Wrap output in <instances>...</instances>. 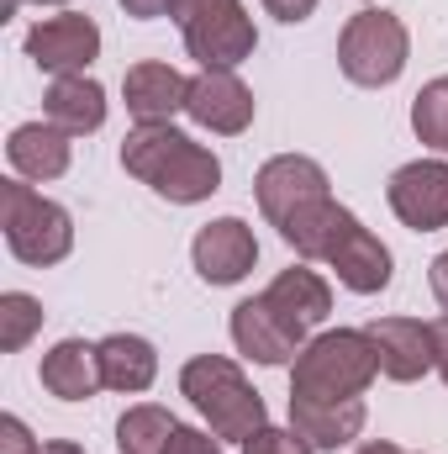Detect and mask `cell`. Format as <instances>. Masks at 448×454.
<instances>
[{"instance_id":"1","label":"cell","mask_w":448,"mask_h":454,"mask_svg":"<svg viewBox=\"0 0 448 454\" xmlns=\"http://www.w3.org/2000/svg\"><path fill=\"white\" fill-rule=\"evenodd\" d=\"M121 169L137 175L143 185H153L174 207H196L222 191V159L212 148H201L196 137L174 132L169 121L132 127L121 143Z\"/></svg>"},{"instance_id":"2","label":"cell","mask_w":448,"mask_h":454,"mask_svg":"<svg viewBox=\"0 0 448 454\" xmlns=\"http://www.w3.org/2000/svg\"><path fill=\"white\" fill-rule=\"evenodd\" d=\"M180 391L190 396V407L212 423L217 439H253L269 412H264V396L248 386V375L227 359V354H196L185 370H180Z\"/></svg>"},{"instance_id":"3","label":"cell","mask_w":448,"mask_h":454,"mask_svg":"<svg viewBox=\"0 0 448 454\" xmlns=\"http://www.w3.org/2000/svg\"><path fill=\"white\" fill-rule=\"evenodd\" d=\"M375 375H380V359H375L369 333L364 328H337V333H317L296 354L290 396H317V402L364 396Z\"/></svg>"},{"instance_id":"4","label":"cell","mask_w":448,"mask_h":454,"mask_svg":"<svg viewBox=\"0 0 448 454\" xmlns=\"http://www.w3.org/2000/svg\"><path fill=\"white\" fill-rule=\"evenodd\" d=\"M0 227H5V248L21 264H58L74 248V217L37 196L27 180H0Z\"/></svg>"},{"instance_id":"5","label":"cell","mask_w":448,"mask_h":454,"mask_svg":"<svg viewBox=\"0 0 448 454\" xmlns=\"http://www.w3.org/2000/svg\"><path fill=\"white\" fill-rule=\"evenodd\" d=\"M406 53H412V37H406V21L396 11H359L348 16L343 37H337V69L364 85V90H380V85H396L401 69H406Z\"/></svg>"},{"instance_id":"6","label":"cell","mask_w":448,"mask_h":454,"mask_svg":"<svg viewBox=\"0 0 448 454\" xmlns=\"http://www.w3.org/2000/svg\"><path fill=\"white\" fill-rule=\"evenodd\" d=\"M174 21L201 69H237L259 48V32H253L243 0H180Z\"/></svg>"},{"instance_id":"7","label":"cell","mask_w":448,"mask_h":454,"mask_svg":"<svg viewBox=\"0 0 448 454\" xmlns=\"http://www.w3.org/2000/svg\"><path fill=\"white\" fill-rule=\"evenodd\" d=\"M101 53V27L80 11H64V16H48L27 32V59L42 69V74H85Z\"/></svg>"},{"instance_id":"8","label":"cell","mask_w":448,"mask_h":454,"mask_svg":"<svg viewBox=\"0 0 448 454\" xmlns=\"http://www.w3.org/2000/svg\"><path fill=\"white\" fill-rule=\"evenodd\" d=\"M253 196H259V212H264L269 223L285 227L301 207H312V201L328 196V169H322L317 159H306V153H280V159H269V164L259 169Z\"/></svg>"},{"instance_id":"9","label":"cell","mask_w":448,"mask_h":454,"mask_svg":"<svg viewBox=\"0 0 448 454\" xmlns=\"http://www.w3.org/2000/svg\"><path fill=\"white\" fill-rule=\"evenodd\" d=\"M390 212L412 232H438L448 227V164L444 159H417L390 175Z\"/></svg>"},{"instance_id":"10","label":"cell","mask_w":448,"mask_h":454,"mask_svg":"<svg viewBox=\"0 0 448 454\" xmlns=\"http://www.w3.org/2000/svg\"><path fill=\"white\" fill-rule=\"evenodd\" d=\"M190 259H196V275L206 286H237L259 264V238L243 217H217V223H206L196 232Z\"/></svg>"},{"instance_id":"11","label":"cell","mask_w":448,"mask_h":454,"mask_svg":"<svg viewBox=\"0 0 448 454\" xmlns=\"http://www.w3.org/2000/svg\"><path fill=\"white\" fill-rule=\"evenodd\" d=\"M364 333L375 343L380 375H390V380H422L428 370H438L433 323H417V317H380V323H369Z\"/></svg>"},{"instance_id":"12","label":"cell","mask_w":448,"mask_h":454,"mask_svg":"<svg viewBox=\"0 0 448 454\" xmlns=\"http://www.w3.org/2000/svg\"><path fill=\"white\" fill-rule=\"evenodd\" d=\"M185 116L206 132H222L237 137L248 121H253V90L232 74V69H201L190 80V96H185Z\"/></svg>"},{"instance_id":"13","label":"cell","mask_w":448,"mask_h":454,"mask_svg":"<svg viewBox=\"0 0 448 454\" xmlns=\"http://www.w3.org/2000/svg\"><path fill=\"white\" fill-rule=\"evenodd\" d=\"M232 343H237L253 364H285V359H296L312 339H301V333L269 307V296H253V301H237V307H232Z\"/></svg>"},{"instance_id":"14","label":"cell","mask_w":448,"mask_h":454,"mask_svg":"<svg viewBox=\"0 0 448 454\" xmlns=\"http://www.w3.org/2000/svg\"><path fill=\"white\" fill-rule=\"evenodd\" d=\"M185 96H190V80L169 64H132L121 74V101L137 116V127H153V121L185 112Z\"/></svg>"},{"instance_id":"15","label":"cell","mask_w":448,"mask_h":454,"mask_svg":"<svg viewBox=\"0 0 448 454\" xmlns=\"http://www.w3.org/2000/svg\"><path fill=\"white\" fill-rule=\"evenodd\" d=\"M364 396H343V402H317V396H290V428L312 444V450H343L364 434Z\"/></svg>"},{"instance_id":"16","label":"cell","mask_w":448,"mask_h":454,"mask_svg":"<svg viewBox=\"0 0 448 454\" xmlns=\"http://www.w3.org/2000/svg\"><path fill=\"white\" fill-rule=\"evenodd\" d=\"M264 296H269V307H274L301 339H306L312 328H322L328 312H333V291H328V280H322L317 270H280Z\"/></svg>"},{"instance_id":"17","label":"cell","mask_w":448,"mask_h":454,"mask_svg":"<svg viewBox=\"0 0 448 454\" xmlns=\"http://www.w3.org/2000/svg\"><path fill=\"white\" fill-rule=\"evenodd\" d=\"M69 132L53 121H21L5 143V159L21 180H58L69 169Z\"/></svg>"},{"instance_id":"18","label":"cell","mask_w":448,"mask_h":454,"mask_svg":"<svg viewBox=\"0 0 448 454\" xmlns=\"http://www.w3.org/2000/svg\"><path fill=\"white\" fill-rule=\"evenodd\" d=\"M328 264L337 270V280H343L348 291H359V296H375V291L390 286V248H385L364 223H353L337 238V248H333Z\"/></svg>"},{"instance_id":"19","label":"cell","mask_w":448,"mask_h":454,"mask_svg":"<svg viewBox=\"0 0 448 454\" xmlns=\"http://www.w3.org/2000/svg\"><path fill=\"white\" fill-rule=\"evenodd\" d=\"M42 112L69 137H85V132H101V121H106V90L90 74H58L42 96Z\"/></svg>"},{"instance_id":"20","label":"cell","mask_w":448,"mask_h":454,"mask_svg":"<svg viewBox=\"0 0 448 454\" xmlns=\"http://www.w3.org/2000/svg\"><path fill=\"white\" fill-rule=\"evenodd\" d=\"M42 386L58 396V402H90L96 386H101V359H96V343L85 339H64L42 354Z\"/></svg>"},{"instance_id":"21","label":"cell","mask_w":448,"mask_h":454,"mask_svg":"<svg viewBox=\"0 0 448 454\" xmlns=\"http://www.w3.org/2000/svg\"><path fill=\"white\" fill-rule=\"evenodd\" d=\"M359 223L348 207H337L333 196H322V201H312V207H301L290 223L280 227V238L301 254V259H333V248H337V238L348 232V227Z\"/></svg>"},{"instance_id":"22","label":"cell","mask_w":448,"mask_h":454,"mask_svg":"<svg viewBox=\"0 0 448 454\" xmlns=\"http://www.w3.org/2000/svg\"><path fill=\"white\" fill-rule=\"evenodd\" d=\"M96 359H101V386L127 391V396L148 391L153 375H158V354H153V343L137 339V333H112V339H101L96 343Z\"/></svg>"},{"instance_id":"23","label":"cell","mask_w":448,"mask_h":454,"mask_svg":"<svg viewBox=\"0 0 448 454\" xmlns=\"http://www.w3.org/2000/svg\"><path fill=\"white\" fill-rule=\"evenodd\" d=\"M174 412L169 407H127L116 423V450L121 454H164L174 439Z\"/></svg>"},{"instance_id":"24","label":"cell","mask_w":448,"mask_h":454,"mask_svg":"<svg viewBox=\"0 0 448 454\" xmlns=\"http://www.w3.org/2000/svg\"><path fill=\"white\" fill-rule=\"evenodd\" d=\"M412 132H417L428 148L448 153V74L428 80V85L417 90V101H412Z\"/></svg>"},{"instance_id":"25","label":"cell","mask_w":448,"mask_h":454,"mask_svg":"<svg viewBox=\"0 0 448 454\" xmlns=\"http://www.w3.org/2000/svg\"><path fill=\"white\" fill-rule=\"evenodd\" d=\"M37 328H42V301L27 296V291H5V296H0V348H5V354L27 348V339H32Z\"/></svg>"},{"instance_id":"26","label":"cell","mask_w":448,"mask_h":454,"mask_svg":"<svg viewBox=\"0 0 448 454\" xmlns=\"http://www.w3.org/2000/svg\"><path fill=\"white\" fill-rule=\"evenodd\" d=\"M243 454H312V444L296 434V428H259L253 439H243Z\"/></svg>"},{"instance_id":"27","label":"cell","mask_w":448,"mask_h":454,"mask_svg":"<svg viewBox=\"0 0 448 454\" xmlns=\"http://www.w3.org/2000/svg\"><path fill=\"white\" fill-rule=\"evenodd\" d=\"M164 454H222V444H217L212 434H201V428H185V423H180Z\"/></svg>"},{"instance_id":"28","label":"cell","mask_w":448,"mask_h":454,"mask_svg":"<svg viewBox=\"0 0 448 454\" xmlns=\"http://www.w3.org/2000/svg\"><path fill=\"white\" fill-rule=\"evenodd\" d=\"M0 454H37V439L21 418H0Z\"/></svg>"},{"instance_id":"29","label":"cell","mask_w":448,"mask_h":454,"mask_svg":"<svg viewBox=\"0 0 448 454\" xmlns=\"http://www.w3.org/2000/svg\"><path fill=\"white\" fill-rule=\"evenodd\" d=\"M121 11L137 16V21H153V16H174L180 0H121Z\"/></svg>"},{"instance_id":"30","label":"cell","mask_w":448,"mask_h":454,"mask_svg":"<svg viewBox=\"0 0 448 454\" xmlns=\"http://www.w3.org/2000/svg\"><path fill=\"white\" fill-rule=\"evenodd\" d=\"M264 11H269V16H280V21H290V27H296V21H306V16H312V11H317V0H264Z\"/></svg>"},{"instance_id":"31","label":"cell","mask_w":448,"mask_h":454,"mask_svg":"<svg viewBox=\"0 0 448 454\" xmlns=\"http://www.w3.org/2000/svg\"><path fill=\"white\" fill-rule=\"evenodd\" d=\"M428 280H433V296H438V307L448 312V248L433 259V275H428Z\"/></svg>"},{"instance_id":"32","label":"cell","mask_w":448,"mask_h":454,"mask_svg":"<svg viewBox=\"0 0 448 454\" xmlns=\"http://www.w3.org/2000/svg\"><path fill=\"white\" fill-rule=\"evenodd\" d=\"M433 343H438V375L448 380V312L433 323Z\"/></svg>"},{"instance_id":"33","label":"cell","mask_w":448,"mask_h":454,"mask_svg":"<svg viewBox=\"0 0 448 454\" xmlns=\"http://www.w3.org/2000/svg\"><path fill=\"white\" fill-rule=\"evenodd\" d=\"M37 454H85L80 444H69V439H53V444H42Z\"/></svg>"},{"instance_id":"34","label":"cell","mask_w":448,"mask_h":454,"mask_svg":"<svg viewBox=\"0 0 448 454\" xmlns=\"http://www.w3.org/2000/svg\"><path fill=\"white\" fill-rule=\"evenodd\" d=\"M359 454H401V450H396L390 439H375V444H364V450H359Z\"/></svg>"},{"instance_id":"35","label":"cell","mask_w":448,"mask_h":454,"mask_svg":"<svg viewBox=\"0 0 448 454\" xmlns=\"http://www.w3.org/2000/svg\"><path fill=\"white\" fill-rule=\"evenodd\" d=\"M37 5H64V0H37Z\"/></svg>"}]
</instances>
